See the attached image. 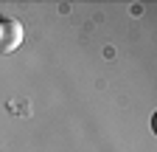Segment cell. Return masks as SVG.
I'll use <instances>...</instances> for the list:
<instances>
[{
  "instance_id": "obj_1",
  "label": "cell",
  "mask_w": 157,
  "mask_h": 152,
  "mask_svg": "<svg viewBox=\"0 0 157 152\" xmlns=\"http://www.w3.org/2000/svg\"><path fill=\"white\" fill-rule=\"evenodd\" d=\"M23 26L17 20H0V54H9L23 42Z\"/></svg>"
}]
</instances>
